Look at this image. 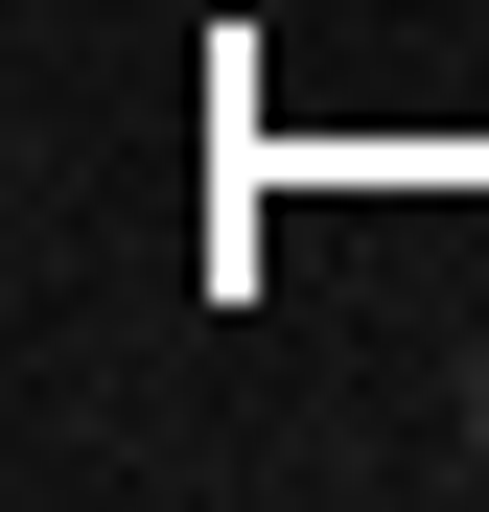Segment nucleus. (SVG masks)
<instances>
[{"label": "nucleus", "mask_w": 489, "mask_h": 512, "mask_svg": "<svg viewBox=\"0 0 489 512\" xmlns=\"http://www.w3.org/2000/svg\"><path fill=\"white\" fill-rule=\"evenodd\" d=\"M466 466H489V373H466Z\"/></svg>", "instance_id": "f257e3e1"}]
</instances>
